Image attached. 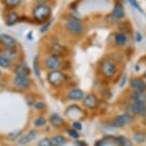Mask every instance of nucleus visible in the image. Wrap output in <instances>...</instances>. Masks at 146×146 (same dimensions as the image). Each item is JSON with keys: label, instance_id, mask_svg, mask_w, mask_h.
<instances>
[{"label": "nucleus", "instance_id": "obj_36", "mask_svg": "<svg viewBox=\"0 0 146 146\" xmlns=\"http://www.w3.org/2000/svg\"><path fill=\"white\" fill-rule=\"evenodd\" d=\"M127 74H123L121 76V78L119 79V87L120 88H123L125 85H126V83H127Z\"/></svg>", "mask_w": 146, "mask_h": 146}, {"label": "nucleus", "instance_id": "obj_28", "mask_svg": "<svg viewBox=\"0 0 146 146\" xmlns=\"http://www.w3.org/2000/svg\"><path fill=\"white\" fill-rule=\"evenodd\" d=\"M53 21H54V19H53V17H52L49 20H47L46 22L42 23V24H41V27L40 28V33H41V34L47 33L48 30L50 29V27L52 26V23H53Z\"/></svg>", "mask_w": 146, "mask_h": 146}, {"label": "nucleus", "instance_id": "obj_18", "mask_svg": "<svg viewBox=\"0 0 146 146\" xmlns=\"http://www.w3.org/2000/svg\"><path fill=\"white\" fill-rule=\"evenodd\" d=\"M85 97V92L79 88H70L66 94V98L70 101H82Z\"/></svg>", "mask_w": 146, "mask_h": 146}, {"label": "nucleus", "instance_id": "obj_35", "mask_svg": "<svg viewBox=\"0 0 146 146\" xmlns=\"http://www.w3.org/2000/svg\"><path fill=\"white\" fill-rule=\"evenodd\" d=\"M135 40L137 41V43L141 42L142 40H143V36H142V34L139 32V31H135Z\"/></svg>", "mask_w": 146, "mask_h": 146}, {"label": "nucleus", "instance_id": "obj_29", "mask_svg": "<svg viewBox=\"0 0 146 146\" xmlns=\"http://www.w3.org/2000/svg\"><path fill=\"white\" fill-rule=\"evenodd\" d=\"M45 124H46V118L42 115L38 116L35 120H34V125H35V127L40 128V127H43Z\"/></svg>", "mask_w": 146, "mask_h": 146}, {"label": "nucleus", "instance_id": "obj_33", "mask_svg": "<svg viewBox=\"0 0 146 146\" xmlns=\"http://www.w3.org/2000/svg\"><path fill=\"white\" fill-rule=\"evenodd\" d=\"M46 107V104L45 102H42V101H36V102L34 103V108L38 111H41V110L45 109Z\"/></svg>", "mask_w": 146, "mask_h": 146}, {"label": "nucleus", "instance_id": "obj_5", "mask_svg": "<svg viewBox=\"0 0 146 146\" xmlns=\"http://www.w3.org/2000/svg\"><path fill=\"white\" fill-rule=\"evenodd\" d=\"M62 66V59L60 57L48 53L43 59V67L47 71L61 69Z\"/></svg>", "mask_w": 146, "mask_h": 146}, {"label": "nucleus", "instance_id": "obj_21", "mask_svg": "<svg viewBox=\"0 0 146 146\" xmlns=\"http://www.w3.org/2000/svg\"><path fill=\"white\" fill-rule=\"evenodd\" d=\"M49 120H50L52 126L55 128H62L66 124V121L64 120V118L58 113H52L49 117Z\"/></svg>", "mask_w": 146, "mask_h": 146}, {"label": "nucleus", "instance_id": "obj_38", "mask_svg": "<svg viewBox=\"0 0 146 146\" xmlns=\"http://www.w3.org/2000/svg\"><path fill=\"white\" fill-rule=\"evenodd\" d=\"M36 4H48L52 0H34Z\"/></svg>", "mask_w": 146, "mask_h": 146}, {"label": "nucleus", "instance_id": "obj_15", "mask_svg": "<svg viewBox=\"0 0 146 146\" xmlns=\"http://www.w3.org/2000/svg\"><path fill=\"white\" fill-rule=\"evenodd\" d=\"M20 15L15 10H6L4 14V21L7 26H14L19 21Z\"/></svg>", "mask_w": 146, "mask_h": 146}, {"label": "nucleus", "instance_id": "obj_17", "mask_svg": "<svg viewBox=\"0 0 146 146\" xmlns=\"http://www.w3.org/2000/svg\"><path fill=\"white\" fill-rule=\"evenodd\" d=\"M132 113L137 116H144L146 115V103L139 102H132L130 106Z\"/></svg>", "mask_w": 146, "mask_h": 146}, {"label": "nucleus", "instance_id": "obj_9", "mask_svg": "<svg viewBox=\"0 0 146 146\" xmlns=\"http://www.w3.org/2000/svg\"><path fill=\"white\" fill-rule=\"evenodd\" d=\"M0 47L3 48H17L18 42L13 36L7 33L0 34Z\"/></svg>", "mask_w": 146, "mask_h": 146}, {"label": "nucleus", "instance_id": "obj_24", "mask_svg": "<svg viewBox=\"0 0 146 146\" xmlns=\"http://www.w3.org/2000/svg\"><path fill=\"white\" fill-rule=\"evenodd\" d=\"M33 70L35 75L38 78H40V57L36 55L34 57L33 60Z\"/></svg>", "mask_w": 146, "mask_h": 146}, {"label": "nucleus", "instance_id": "obj_37", "mask_svg": "<svg viewBox=\"0 0 146 146\" xmlns=\"http://www.w3.org/2000/svg\"><path fill=\"white\" fill-rule=\"evenodd\" d=\"M72 128H74L77 131H80V130H82V123L80 121H73Z\"/></svg>", "mask_w": 146, "mask_h": 146}, {"label": "nucleus", "instance_id": "obj_26", "mask_svg": "<svg viewBox=\"0 0 146 146\" xmlns=\"http://www.w3.org/2000/svg\"><path fill=\"white\" fill-rule=\"evenodd\" d=\"M13 62L6 59L3 55L0 54V68L1 69H10L13 66Z\"/></svg>", "mask_w": 146, "mask_h": 146}, {"label": "nucleus", "instance_id": "obj_22", "mask_svg": "<svg viewBox=\"0 0 146 146\" xmlns=\"http://www.w3.org/2000/svg\"><path fill=\"white\" fill-rule=\"evenodd\" d=\"M1 3L6 10H15L21 5L22 0H1Z\"/></svg>", "mask_w": 146, "mask_h": 146}, {"label": "nucleus", "instance_id": "obj_12", "mask_svg": "<svg viewBox=\"0 0 146 146\" xmlns=\"http://www.w3.org/2000/svg\"><path fill=\"white\" fill-rule=\"evenodd\" d=\"M130 88L135 91L146 92V81L142 77L134 76L130 79Z\"/></svg>", "mask_w": 146, "mask_h": 146}, {"label": "nucleus", "instance_id": "obj_1", "mask_svg": "<svg viewBox=\"0 0 146 146\" xmlns=\"http://www.w3.org/2000/svg\"><path fill=\"white\" fill-rule=\"evenodd\" d=\"M99 72L105 79L113 80L118 74V64L111 57H105L99 62Z\"/></svg>", "mask_w": 146, "mask_h": 146}, {"label": "nucleus", "instance_id": "obj_30", "mask_svg": "<svg viewBox=\"0 0 146 146\" xmlns=\"http://www.w3.org/2000/svg\"><path fill=\"white\" fill-rule=\"evenodd\" d=\"M127 1L135 10H137V11L139 12L140 14H143V10H142V8H141V6H140L139 2L137 1V0H127Z\"/></svg>", "mask_w": 146, "mask_h": 146}, {"label": "nucleus", "instance_id": "obj_39", "mask_svg": "<svg viewBox=\"0 0 146 146\" xmlns=\"http://www.w3.org/2000/svg\"><path fill=\"white\" fill-rule=\"evenodd\" d=\"M76 145L77 146H88L87 143H86L85 141H83V140H82V141H77Z\"/></svg>", "mask_w": 146, "mask_h": 146}, {"label": "nucleus", "instance_id": "obj_32", "mask_svg": "<svg viewBox=\"0 0 146 146\" xmlns=\"http://www.w3.org/2000/svg\"><path fill=\"white\" fill-rule=\"evenodd\" d=\"M21 133H22L21 130H19V131L12 132V133H10V134L7 135V137H8V139H10V140H15V139H17V137H20Z\"/></svg>", "mask_w": 146, "mask_h": 146}, {"label": "nucleus", "instance_id": "obj_34", "mask_svg": "<svg viewBox=\"0 0 146 146\" xmlns=\"http://www.w3.org/2000/svg\"><path fill=\"white\" fill-rule=\"evenodd\" d=\"M36 146H51L50 139H48V137H43V139H41L40 141L38 142V145Z\"/></svg>", "mask_w": 146, "mask_h": 146}, {"label": "nucleus", "instance_id": "obj_13", "mask_svg": "<svg viewBox=\"0 0 146 146\" xmlns=\"http://www.w3.org/2000/svg\"><path fill=\"white\" fill-rule=\"evenodd\" d=\"M83 106L88 110H95L99 106V100L94 93H88L85 94V97L82 100Z\"/></svg>", "mask_w": 146, "mask_h": 146}, {"label": "nucleus", "instance_id": "obj_19", "mask_svg": "<svg viewBox=\"0 0 146 146\" xmlns=\"http://www.w3.org/2000/svg\"><path fill=\"white\" fill-rule=\"evenodd\" d=\"M36 135H38V132H36V130H35V129L30 130V131L28 132L27 134L21 135V137L18 139V144L22 145V146L28 144V143H30L31 141H33V140L36 139Z\"/></svg>", "mask_w": 146, "mask_h": 146}, {"label": "nucleus", "instance_id": "obj_2", "mask_svg": "<svg viewBox=\"0 0 146 146\" xmlns=\"http://www.w3.org/2000/svg\"><path fill=\"white\" fill-rule=\"evenodd\" d=\"M64 29L73 38H81L85 34L86 25L82 19L74 15L67 17L64 24Z\"/></svg>", "mask_w": 146, "mask_h": 146}, {"label": "nucleus", "instance_id": "obj_11", "mask_svg": "<svg viewBox=\"0 0 146 146\" xmlns=\"http://www.w3.org/2000/svg\"><path fill=\"white\" fill-rule=\"evenodd\" d=\"M0 54L3 55L6 59L11 61L13 64L19 60L20 52L17 48H3L0 47Z\"/></svg>", "mask_w": 146, "mask_h": 146}, {"label": "nucleus", "instance_id": "obj_8", "mask_svg": "<svg viewBox=\"0 0 146 146\" xmlns=\"http://www.w3.org/2000/svg\"><path fill=\"white\" fill-rule=\"evenodd\" d=\"M49 53L56 55L60 58H64L68 53V48L60 41H51L49 44Z\"/></svg>", "mask_w": 146, "mask_h": 146}, {"label": "nucleus", "instance_id": "obj_10", "mask_svg": "<svg viewBox=\"0 0 146 146\" xmlns=\"http://www.w3.org/2000/svg\"><path fill=\"white\" fill-rule=\"evenodd\" d=\"M133 120H134L133 115L127 113H122L120 115L115 116L113 118V122H111V124L115 128H122V127L126 126V125H129Z\"/></svg>", "mask_w": 146, "mask_h": 146}, {"label": "nucleus", "instance_id": "obj_6", "mask_svg": "<svg viewBox=\"0 0 146 146\" xmlns=\"http://www.w3.org/2000/svg\"><path fill=\"white\" fill-rule=\"evenodd\" d=\"M32 85V80L30 76H21V75H15L13 79V86L15 90L19 91H24L29 90Z\"/></svg>", "mask_w": 146, "mask_h": 146}, {"label": "nucleus", "instance_id": "obj_41", "mask_svg": "<svg viewBox=\"0 0 146 146\" xmlns=\"http://www.w3.org/2000/svg\"><path fill=\"white\" fill-rule=\"evenodd\" d=\"M143 79L146 81V71L144 72V74H143Z\"/></svg>", "mask_w": 146, "mask_h": 146}, {"label": "nucleus", "instance_id": "obj_42", "mask_svg": "<svg viewBox=\"0 0 146 146\" xmlns=\"http://www.w3.org/2000/svg\"><path fill=\"white\" fill-rule=\"evenodd\" d=\"M2 75H3V72H2V70H1V68H0V78L2 77Z\"/></svg>", "mask_w": 146, "mask_h": 146}, {"label": "nucleus", "instance_id": "obj_4", "mask_svg": "<svg viewBox=\"0 0 146 146\" xmlns=\"http://www.w3.org/2000/svg\"><path fill=\"white\" fill-rule=\"evenodd\" d=\"M48 84L53 88H60L62 85H64L67 81L66 74L61 69L51 70L47 72L46 75Z\"/></svg>", "mask_w": 146, "mask_h": 146}, {"label": "nucleus", "instance_id": "obj_7", "mask_svg": "<svg viewBox=\"0 0 146 146\" xmlns=\"http://www.w3.org/2000/svg\"><path fill=\"white\" fill-rule=\"evenodd\" d=\"M125 15H126V13H125V8L124 5L122 4V2L120 0H117V1L114 3L113 8L111 10V13L110 15L113 22H120L125 18Z\"/></svg>", "mask_w": 146, "mask_h": 146}, {"label": "nucleus", "instance_id": "obj_20", "mask_svg": "<svg viewBox=\"0 0 146 146\" xmlns=\"http://www.w3.org/2000/svg\"><path fill=\"white\" fill-rule=\"evenodd\" d=\"M130 99L132 100V102L146 103V92L132 90L130 93Z\"/></svg>", "mask_w": 146, "mask_h": 146}, {"label": "nucleus", "instance_id": "obj_27", "mask_svg": "<svg viewBox=\"0 0 146 146\" xmlns=\"http://www.w3.org/2000/svg\"><path fill=\"white\" fill-rule=\"evenodd\" d=\"M134 140L137 143H143L146 140V133L142 131L135 132L134 134Z\"/></svg>", "mask_w": 146, "mask_h": 146}, {"label": "nucleus", "instance_id": "obj_23", "mask_svg": "<svg viewBox=\"0 0 146 146\" xmlns=\"http://www.w3.org/2000/svg\"><path fill=\"white\" fill-rule=\"evenodd\" d=\"M51 146H64L66 144L67 140L64 135H56L50 139Z\"/></svg>", "mask_w": 146, "mask_h": 146}, {"label": "nucleus", "instance_id": "obj_40", "mask_svg": "<svg viewBox=\"0 0 146 146\" xmlns=\"http://www.w3.org/2000/svg\"><path fill=\"white\" fill-rule=\"evenodd\" d=\"M26 38H27L28 40H30L33 38V36H32V32H31V31H30L29 33H28V36H26Z\"/></svg>", "mask_w": 146, "mask_h": 146}, {"label": "nucleus", "instance_id": "obj_16", "mask_svg": "<svg viewBox=\"0 0 146 146\" xmlns=\"http://www.w3.org/2000/svg\"><path fill=\"white\" fill-rule=\"evenodd\" d=\"M15 75H21V76H30L31 75V69L28 66V64H26L24 61L19 62L15 64L14 68Z\"/></svg>", "mask_w": 146, "mask_h": 146}, {"label": "nucleus", "instance_id": "obj_14", "mask_svg": "<svg viewBox=\"0 0 146 146\" xmlns=\"http://www.w3.org/2000/svg\"><path fill=\"white\" fill-rule=\"evenodd\" d=\"M113 42L116 47H124L129 43V35L120 32V31H117L113 36Z\"/></svg>", "mask_w": 146, "mask_h": 146}, {"label": "nucleus", "instance_id": "obj_25", "mask_svg": "<svg viewBox=\"0 0 146 146\" xmlns=\"http://www.w3.org/2000/svg\"><path fill=\"white\" fill-rule=\"evenodd\" d=\"M115 143L117 146H133L131 140L123 135H119V137H115Z\"/></svg>", "mask_w": 146, "mask_h": 146}, {"label": "nucleus", "instance_id": "obj_3", "mask_svg": "<svg viewBox=\"0 0 146 146\" xmlns=\"http://www.w3.org/2000/svg\"><path fill=\"white\" fill-rule=\"evenodd\" d=\"M31 14H32L34 22L38 24H42L52 18L53 9L49 4H36L32 8Z\"/></svg>", "mask_w": 146, "mask_h": 146}, {"label": "nucleus", "instance_id": "obj_31", "mask_svg": "<svg viewBox=\"0 0 146 146\" xmlns=\"http://www.w3.org/2000/svg\"><path fill=\"white\" fill-rule=\"evenodd\" d=\"M67 135H69L70 137H72V139H77L80 137V135L79 133H78L77 130H75L74 128H69V129H67Z\"/></svg>", "mask_w": 146, "mask_h": 146}]
</instances>
